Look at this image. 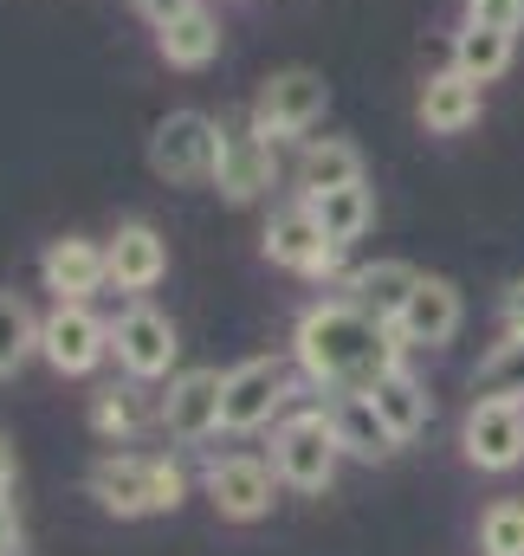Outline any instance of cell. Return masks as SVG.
I'll use <instances>...</instances> for the list:
<instances>
[{"mask_svg": "<svg viewBox=\"0 0 524 556\" xmlns=\"http://www.w3.org/2000/svg\"><path fill=\"white\" fill-rule=\"evenodd\" d=\"M291 402V369L278 356H247L227 369V395H221V427L227 433H253L272 427V415Z\"/></svg>", "mask_w": 524, "mask_h": 556, "instance_id": "obj_6", "label": "cell"}, {"mask_svg": "<svg viewBox=\"0 0 524 556\" xmlns=\"http://www.w3.org/2000/svg\"><path fill=\"white\" fill-rule=\"evenodd\" d=\"M460 446L479 472H512L524 459V408L519 402H473L466 408V427H460Z\"/></svg>", "mask_w": 524, "mask_h": 556, "instance_id": "obj_11", "label": "cell"}, {"mask_svg": "<svg viewBox=\"0 0 524 556\" xmlns=\"http://www.w3.org/2000/svg\"><path fill=\"white\" fill-rule=\"evenodd\" d=\"M13 492V453H7V440H0V498Z\"/></svg>", "mask_w": 524, "mask_h": 556, "instance_id": "obj_33", "label": "cell"}, {"mask_svg": "<svg viewBox=\"0 0 524 556\" xmlns=\"http://www.w3.org/2000/svg\"><path fill=\"white\" fill-rule=\"evenodd\" d=\"M330 420H337V440H344V453L350 459H389L395 446V427L383 415H376V402H370V389H350L337 408H330Z\"/></svg>", "mask_w": 524, "mask_h": 556, "instance_id": "obj_19", "label": "cell"}, {"mask_svg": "<svg viewBox=\"0 0 524 556\" xmlns=\"http://www.w3.org/2000/svg\"><path fill=\"white\" fill-rule=\"evenodd\" d=\"M39 350V317L26 311L20 291H0V376H13Z\"/></svg>", "mask_w": 524, "mask_h": 556, "instance_id": "obj_26", "label": "cell"}, {"mask_svg": "<svg viewBox=\"0 0 524 556\" xmlns=\"http://www.w3.org/2000/svg\"><path fill=\"white\" fill-rule=\"evenodd\" d=\"M414 285H421V273H414L408 260H376V266L350 273V304H363L370 317L395 324V317H401V304L414 298Z\"/></svg>", "mask_w": 524, "mask_h": 556, "instance_id": "obj_20", "label": "cell"}, {"mask_svg": "<svg viewBox=\"0 0 524 556\" xmlns=\"http://www.w3.org/2000/svg\"><path fill=\"white\" fill-rule=\"evenodd\" d=\"M479 551L486 556H524V505L519 498H499V505L479 518Z\"/></svg>", "mask_w": 524, "mask_h": 556, "instance_id": "obj_27", "label": "cell"}, {"mask_svg": "<svg viewBox=\"0 0 524 556\" xmlns=\"http://www.w3.org/2000/svg\"><path fill=\"white\" fill-rule=\"evenodd\" d=\"M512 52H519V33H492V26H479V20H460V33H453V65H460L466 78H479V85L506 78Z\"/></svg>", "mask_w": 524, "mask_h": 556, "instance_id": "obj_22", "label": "cell"}, {"mask_svg": "<svg viewBox=\"0 0 524 556\" xmlns=\"http://www.w3.org/2000/svg\"><path fill=\"white\" fill-rule=\"evenodd\" d=\"M130 7L142 13V20H149V26H162V20H175V13H188L195 0H130Z\"/></svg>", "mask_w": 524, "mask_h": 556, "instance_id": "obj_30", "label": "cell"}, {"mask_svg": "<svg viewBox=\"0 0 524 556\" xmlns=\"http://www.w3.org/2000/svg\"><path fill=\"white\" fill-rule=\"evenodd\" d=\"M272 485H278V472L265 459H253V453H234V459H214L208 466V498L234 525H253V518L272 511Z\"/></svg>", "mask_w": 524, "mask_h": 556, "instance_id": "obj_13", "label": "cell"}, {"mask_svg": "<svg viewBox=\"0 0 524 556\" xmlns=\"http://www.w3.org/2000/svg\"><path fill=\"white\" fill-rule=\"evenodd\" d=\"M466 20L492 33H524V0H466Z\"/></svg>", "mask_w": 524, "mask_h": 556, "instance_id": "obj_29", "label": "cell"}, {"mask_svg": "<svg viewBox=\"0 0 524 556\" xmlns=\"http://www.w3.org/2000/svg\"><path fill=\"white\" fill-rule=\"evenodd\" d=\"M337 253H344V247L324 233V220L311 214V201H291V207H278V214L265 220V260L285 266V273L330 278L337 273Z\"/></svg>", "mask_w": 524, "mask_h": 556, "instance_id": "obj_7", "label": "cell"}, {"mask_svg": "<svg viewBox=\"0 0 524 556\" xmlns=\"http://www.w3.org/2000/svg\"><path fill=\"white\" fill-rule=\"evenodd\" d=\"M155 52H162V65H175V72L214 65V59H221V13L195 0L188 13H175V20L155 26Z\"/></svg>", "mask_w": 524, "mask_h": 556, "instance_id": "obj_17", "label": "cell"}, {"mask_svg": "<svg viewBox=\"0 0 524 556\" xmlns=\"http://www.w3.org/2000/svg\"><path fill=\"white\" fill-rule=\"evenodd\" d=\"M453 330H460V291H453L447 278L421 273L414 298H408L401 317H395V337H401L408 350H440V343H453Z\"/></svg>", "mask_w": 524, "mask_h": 556, "instance_id": "obj_15", "label": "cell"}, {"mask_svg": "<svg viewBox=\"0 0 524 556\" xmlns=\"http://www.w3.org/2000/svg\"><path fill=\"white\" fill-rule=\"evenodd\" d=\"M91 498L111 518H149V511H175L188 498V472L175 459H142V453H104L85 472Z\"/></svg>", "mask_w": 524, "mask_h": 556, "instance_id": "obj_2", "label": "cell"}, {"mask_svg": "<svg viewBox=\"0 0 524 556\" xmlns=\"http://www.w3.org/2000/svg\"><path fill=\"white\" fill-rule=\"evenodd\" d=\"M473 395L524 408V330H506V343H492V356L473 369Z\"/></svg>", "mask_w": 524, "mask_h": 556, "instance_id": "obj_25", "label": "cell"}, {"mask_svg": "<svg viewBox=\"0 0 524 556\" xmlns=\"http://www.w3.org/2000/svg\"><path fill=\"white\" fill-rule=\"evenodd\" d=\"M337 459H344V440H337V420L330 415L278 420V433H272V472H278V485L324 492L337 479Z\"/></svg>", "mask_w": 524, "mask_h": 556, "instance_id": "obj_3", "label": "cell"}, {"mask_svg": "<svg viewBox=\"0 0 524 556\" xmlns=\"http://www.w3.org/2000/svg\"><path fill=\"white\" fill-rule=\"evenodd\" d=\"M0 556H20V518L7 498H0Z\"/></svg>", "mask_w": 524, "mask_h": 556, "instance_id": "obj_31", "label": "cell"}, {"mask_svg": "<svg viewBox=\"0 0 524 556\" xmlns=\"http://www.w3.org/2000/svg\"><path fill=\"white\" fill-rule=\"evenodd\" d=\"M39 278H46V291L52 298H91V291H104L111 285V253L98 247V240H85V233H65V240H52L46 253H39Z\"/></svg>", "mask_w": 524, "mask_h": 556, "instance_id": "obj_14", "label": "cell"}, {"mask_svg": "<svg viewBox=\"0 0 524 556\" xmlns=\"http://www.w3.org/2000/svg\"><path fill=\"white\" fill-rule=\"evenodd\" d=\"M39 350L59 376H91L104 356H111V324H98L78 298H59L52 317L39 324Z\"/></svg>", "mask_w": 524, "mask_h": 556, "instance_id": "obj_9", "label": "cell"}, {"mask_svg": "<svg viewBox=\"0 0 524 556\" xmlns=\"http://www.w3.org/2000/svg\"><path fill=\"white\" fill-rule=\"evenodd\" d=\"M370 402H376V415L395 427V440H414V433L427 427V389H421L408 369H389L383 382H370Z\"/></svg>", "mask_w": 524, "mask_h": 556, "instance_id": "obj_24", "label": "cell"}, {"mask_svg": "<svg viewBox=\"0 0 524 556\" xmlns=\"http://www.w3.org/2000/svg\"><path fill=\"white\" fill-rule=\"evenodd\" d=\"M506 330H524V278L506 285Z\"/></svg>", "mask_w": 524, "mask_h": 556, "instance_id": "obj_32", "label": "cell"}, {"mask_svg": "<svg viewBox=\"0 0 524 556\" xmlns=\"http://www.w3.org/2000/svg\"><path fill=\"white\" fill-rule=\"evenodd\" d=\"M363 181V149L344 137H311L298 155V194H324V188H350Z\"/></svg>", "mask_w": 524, "mask_h": 556, "instance_id": "obj_21", "label": "cell"}, {"mask_svg": "<svg viewBox=\"0 0 524 556\" xmlns=\"http://www.w3.org/2000/svg\"><path fill=\"white\" fill-rule=\"evenodd\" d=\"M414 111H421V124L434 137H460V130L479 124V78H466L460 65H447V72H434L421 85V104Z\"/></svg>", "mask_w": 524, "mask_h": 556, "instance_id": "obj_18", "label": "cell"}, {"mask_svg": "<svg viewBox=\"0 0 524 556\" xmlns=\"http://www.w3.org/2000/svg\"><path fill=\"white\" fill-rule=\"evenodd\" d=\"M111 285L117 291H130V298H142V291H155L162 278H169V240L149 227V220H124L117 233H111Z\"/></svg>", "mask_w": 524, "mask_h": 556, "instance_id": "obj_16", "label": "cell"}, {"mask_svg": "<svg viewBox=\"0 0 524 556\" xmlns=\"http://www.w3.org/2000/svg\"><path fill=\"white\" fill-rule=\"evenodd\" d=\"M272 142L253 130V124H221V162H214V188L234 201V207H247V201H260L265 188H272Z\"/></svg>", "mask_w": 524, "mask_h": 556, "instance_id": "obj_12", "label": "cell"}, {"mask_svg": "<svg viewBox=\"0 0 524 556\" xmlns=\"http://www.w3.org/2000/svg\"><path fill=\"white\" fill-rule=\"evenodd\" d=\"M91 427H98L104 440H111V433H117V440H130V433H136V402H130V389H104V395L91 402Z\"/></svg>", "mask_w": 524, "mask_h": 556, "instance_id": "obj_28", "label": "cell"}, {"mask_svg": "<svg viewBox=\"0 0 524 556\" xmlns=\"http://www.w3.org/2000/svg\"><path fill=\"white\" fill-rule=\"evenodd\" d=\"M221 395H227V376L221 369H182V376H169V395H162V427L175 433V440H214L221 433Z\"/></svg>", "mask_w": 524, "mask_h": 556, "instance_id": "obj_10", "label": "cell"}, {"mask_svg": "<svg viewBox=\"0 0 524 556\" xmlns=\"http://www.w3.org/2000/svg\"><path fill=\"white\" fill-rule=\"evenodd\" d=\"M324 111H330V85H324L311 65H285V72H272L260 85L247 124H253L265 142H285V137H304L311 124H324Z\"/></svg>", "mask_w": 524, "mask_h": 556, "instance_id": "obj_4", "label": "cell"}, {"mask_svg": "<svg viewBox=\"0 0 524 556\" xmlns=\"http://www.w3.org/2000/svg\"><path fill=\"white\" fill-rule=\"evenodd\" d=\"M401 337H395V324L383 317H370L363 304H311L304 317H298V330H291V356H298V369H304V382H317V389H370V382H383L389 369H401Z\"/></svg>", "mask_w": 524, "mask_h": 556, "instance_id": "obj_1", "label": "cell"}, {"mask_svg": "<svg viewBox=\"0 0 524 556\" xmlns=\"http://www.w3.org/2000/svg\"><path fill=\"white\" fill-rule=\"evenodd\" d=\"M111 350H117V369H124L130 382H162V376H175L182 337H175V324H169L155 304H130V311L111 324Z\"/></svg>", "mask_w": 524, "mask_h": 556, "instance_id": "obj_8", "label": "cell"}, {"mask_svg": "<svg viewBox=\"0 0 524 556\" xmlns=\"http://www.w3.org/2000/svg\"><path fill=\"white\" fill-rule=\"evenodd\" d=\"M214 162H221V124L208 111H169L149 137V168L162 181H214Z\"/></svg>", "mask_w": 524, "mask_h": 556, "instance_id": "obj_5", "label": "cell"}, {"mask_svg": "<svg viewBox=\"0 0 524 556\" xmlns=\"http://www.w3.org/2000/svg\"><path fill=\"white\" fill-rule=\"evenodd\" d=\"M304 201H311V214L324 220V233H330L337 247L363 240L370 220H376V194H370L363 181H350V188H324V194H304Z\"/></svg>", "mask_w": 524, "mask_h": 556, "instance_id": "obj_23", "label": "cell"}]
</instances>
